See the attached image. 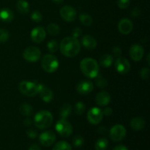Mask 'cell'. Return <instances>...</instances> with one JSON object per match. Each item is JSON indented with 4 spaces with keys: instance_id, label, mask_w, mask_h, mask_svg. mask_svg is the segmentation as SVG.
Here are the masks:
<instances>
[{
    "instance_id": "23",
    "label": "cell",
    "mask_w": 150,
    "mask_h": 150,
    "mask_svg": "<svg viewBox=\"0 0 150 150\" xmlns=\"http://www.w3.org/2000/svg\"><path fill=\"white\" fill-rule=\"evenodd\" d=\"M114 62V58L110 54H104L100 58V64L102 67H108L112 64Z\"/></svg>"
},
{
    "instance_id": "48",
    "label": "cell",
    "mask_w": 150,
    "mask_h": 150,
    "mask_svg": "<svg viewBox=\"0 0 150 150\" xmlns=\"http://www.w3.org/2000/svg\"><path fill=\"white\" fill-rule=\"evenodd\" d=\"M147 61H148V63L149 64V54H148V56H147Z\"/></svg>"
},
{
    "instance_id": "44",
    "label": "cell",
    "mask_w": 150,
    "mask_h": 150,
    "mask_svg": "<svg viewBox=\"0 0 150 150\" xmlns=\"http://www.w3.org/2000/svg\"><path fill=\"white\" fill-rule=\"evenodd\" d=\"M28 150H40V146H38V144H33L31 145L30 147L29 148Z\"/></svg>"
},
{
    "instance_id": "9",
    "label": "cell",
    "mask_w": 150,
    "mask_h": 150,
    "mask_svg": "<svg viewBox=\"0 0 150 150\" xmlns=\"http://www.w3.org/2000/svg\"><path fill=\"white\" fill-rule=\"evenodd\" d=\"M87 120L90 124L98 125L102 121L103 118V113L100 108L93 107L87 112Z\"/></svg>"
},
{
    "instance_id": "2",
    "label": "cell",
    "mask_w": 150,
    "mask_h": 150,
    "mask_svg": "<svg viewBox=\"0 0 150 150\" xmlns=\"http://www.w3.org/2000/svg\"><path fill=\"white\" fill-rule=\"evenodd\" d=\"M80 69L82 73L89 79H95L99 73L98 62L92 58H85L80 63Z\"/></svg>"
},
{
    "instance_id": "27",
    "label": "cell",
    "mask_w": 150,
    "mask_h": 150,
    "mask_svg": "<svg viewBox=\"0 0 150 150\" xmlns=\"http://www.w3.org/2000/svg\"><path fill=\"white\" fill-rule=\"evenodd\" d=\"M52 150H72V146L67 142L61 141L56 144Z\"/></svg>"
},
{
    "instance_id": "40",
    "label": "cell",
    "mask_w": 150,
    "mask_h": 150,
    "mask_svg": "<svg viewBox=\"0 0 150 150\" xmlns=\"http://www.w3.org/2000/svg\"><path fill=\"white\" fill-rule=\"evenodd\" d=\"M113 54H114V56L117 57H120L122 54V49L118 46H115L113 48Z\"/></svg>"
},
{
    "instance_id": "46",
    "label": "cell",
    "mask_w": 150,
    "mask_h": 150,
    "mask_svg": "<svg viewBox=\"0 0 150 150\" xmlns=\"http://www.w3.org/2000/svg\"><path fill=\"white\" fill-rule=\"evenodd\" d=\"M32 120L27 119V120H25L23 121V125L26 126V127H29V126H30L32 125Z\"/></svg>"
},
{
    "instance_id": "8",
    "label": "cell",
    "mask_w": 150,
    "mask_h": 150,
    "mask_svg": "<svg viewBox=\"0 0 150 150\" xmlns=\"http://www.w3.org/2000/svg\"><path fill=\"white\" fill-rule=\"evenodd\" d=\"M110 138L114 142H120L126 136V129L122 125H116L111 128L109 132Z\"/></svg>"
},
{
    "instance_id": "15",
    "label": "cell",
    "mask_w": 150,
    "mask_h": 150,
    "mask_svg": "<svg viewBox=\"0 0 150 150\" xmlns=\"http://www.w3.org/2000/svg\"><path fill=\"white\" fill-rule=\"evenodd\" d=\"M94 89V85L91 81L89 80H83L79 82V84L77 85L78 92L81 95H87L89 94Z\"/></svg>"
},
{
    "instance_id": "13",
    "label": "cell",
    "mask_w": 150,
    "mask_h": 150,
    "mask_svg": "<svg viewBox=\"0 0 150 150\" xmlns=\"http://www.w3.org/2000/svg\"><path fill=\"white\" fill-rule=\"evenodd\" d=\"M144 54V49L139 44H134L130 48V56L135 62H139L142 59Z\"/></svg>"
},
{
    "instance_id": "45",
    "label": "cell",
    "mask_w": 150,
    "mask_h": 150,
    "mask_svg": "<svg viewBox=\"0 0 150 150\" xmlns=\"http://www.w3.org/2000/svg\"><path fill=\"white\" fill-rule=\"evenodd\" d=\"M98 131L100 134H105L107 130L105 127H100L99 129H98Z\"/></svg>"
},
{
    "instance_id": "17",
    "label": "cell",
    "mask_w": 150,
    "mask_h": 150,
    "mask_svg": "<svg viewBox=\"0 0 150 150\" xmlns=\"http://www.w3.org/2000/svg\"><path fill=\"white\" fill-rule=\"evenodd\" d=\"M38 93H39L41 99L45 103L51 102L54 98V94H53L52 91L44 85L40 84V83H39Z\"/></svg>"
},
{
    "instance_id": "20",
    "label": "cell",
    "mask_w": 150,
    "mask_h": 150,
    "mask_svg": "<svg viewBox=\"0 0 150 150\" xmlns=\"http://www.w3.org/2000/svg\"><path fill=\"white\" fill-rule=\"evenodd\" d=\"M145 120L141 117H135L130 121V127L136 131H139L144 128Z\"/></svg>"
},
{
    "instance_id": "12",
    "label": "cell",
    "mask_w": 150,
    "mask_h": 150,
    "mask_svg": "<svg viewBox=\"0 0 150 150\" xmlns=\"http://www.w3.org/2000/svg\"><path fill=\"white\" fill-rule=\"evenodd\" d=\"M60 16L65 21L72 22L76 19L77 13L73 7L70 6H64L60 9Z\"/></svg>"
},
{
    "instance_id": "30",
    "label": "cell",
    "mask_w": 150,
    "mask_h": 150,
    "mask_svg": "<svg viewBox=\"0 0 150 150\" xmlns=\"http://www.w3.org/2000/svg\"><path fill=\"white\" fill-rule=\"evenodd\" d=\"M95 79V84H96L99 88H104L108 85L107 81L101 76L98 75Z\"/></svg>"
},
{
    "instance_id": "5",
    "label": "cell",
    "mask_w": 150,
    "mask_h": 150,
    "mask_svg": "<svg viewBox=\"0 0 150 150\" xmlns=\"http://www.w3.org/2000/svg\"><path fill=\"white\" fill-rule=\"evenodd\" d=\"M18 89L23 95L27 97H34L38 94L39 83L28 81H23L19 83Z\"/></svg>"
},
{
    "instance_id": "43",
    "label": "cell",
    "mask_w": 150,
    "mask_h": 150,
    "mask_svg": "<svg viewBox=\"0 0 150 150\" xmlns=\"http://www.w3.org/2000/svg\"><path fill=\"white\" fill-rule=\"evenodd\" d=\"M112 150H128L127 149V146H125V145H118V146H115Z\"/></svg>"
},
{
    "instance_id": "28",
    "label": "cell",
    "mask_w": 150,
    "mask_h": 150,
    "mask_svg": "<svg viewBox=\"0 0 150 150\" xmlns=\"http://www.w3.org/2000/svg\"><path fill=\"white\" fill-rule=\"evenodd\" d=\"M79 20L81 21V22L82 23V24H83L84 26H90L92 23V18L89 15L85 14V13H81L79 16Z\"/></svg>"
},
{
    "instance_id": "35",
    "label": "cell",
    "mask_w": 150,
    "mask_h": 150,
    "mask_svg": "<svg viewBox=\"0 0 150 150\" xmlns=\"http://www.w3.org/2000/svg\"><path fill=\"white\" fill-rule=\"evenodd\" d=\"M140 76L142 79L144 81H148L150 76V70L148 67H144L140 72Z\"/></svg>"
},
{
    "instance_id": "22",
    "label": "cell",
    "mask_w": 150,
    "mask_h": 150,
    "mask_svg": "<svg viewBox=\"0 0 150 150\" xmlns=\"http://www.w3.org/2000/svg\"><path fill=\"white\" fill-rule=\"evenodd\" d=\"M17 10L22 14H26L29 12V4L26 0H19L17 2Z\"/></svg>"
},
{
    "instance_id": "39",
    "label": "cell",
    "mask_w": 150,
    "mask_h": 150,
    "mask_svg": "<svg viewBox=\"0 0 150 150\" xmlns=\"http://www.w3.org/2000/svg\"><path fill=\"white\" fill-rule=\"evenodd\" d=\"M81 33H82V30L80 29V28L79 27L75 28V29L73 30V33H72V35H73V38H76V39H77L79 37H80V35H81Z\"/></svg>"
},
{
    "instance_id": "1",
    "label": "cell",
    "mask_w": 150,
    "mask_h": 150,
    "mask_svg": "<svg viewBox=\"0 0 150 150\" xmlns=\"http://www.w3.org/2000/svg\"><path fill=\"white\" fill-rule=\"evenodd\" d=\"M59 49L64 57L69 58L74 57L80 51V42L76 38L73 37H67L64 38L60 42Z\"/></svg>"
},
{
    "instance_id": "47",
    "label": "cell",
    "mask_w": 150,
    "mask_h": 150,
    "mask_svg": "<svg viewBox=\"0 0 150 150\" xmlns=\"http://www.w3.org/2000/svg\"><path fill=\"white\" fill-rule=\"evenodd\" d=\"M53 1H54V2L57 3V4H60V3L62 2V1H64V0H53Z\"/></svg>"
},
{
    "instance_id": "29",
    "label": "cell",
    "mask_w": 150,
    "mask_h": 150,
    "mask_svg": "<svg viewBox=\"0 0 150 150\" xmlns=\"http://www.w3.org/2000/svg\"><path fill=\"white\" fill-rule=\"evenodd\" d=\"M47 30H48V33L51 35H57L59 33V26L57 24L54 23H51L48 25L47 27Z\"/></svg>"
},
{
    "instance_id": "42",
    "label": "cell",
    "mask_w": 150,
    "mask_h": 150,
    "mask_svg": "<svg viewBox=\"0 0 150 150\" xmlns=\"http://www.w3.org/2000/svg\"><path fill=\"white\" fill-rule=\"evenodd\" d=\"M103 114L105 116H107V117H109L112 114V108H110V107H108V108H105L104 109V111H103Z\"/></svg>"
},
{
    "instance_id": "26",
    "label": "cell",
    "mask_w": 150,
    "mask_h": 150,
    "mask_svg": "<svg viewBox=\"0 0 150 150\" xmlns=\"http://www.w3.org/2000/svg\"><path fill=\"white\" fill-rule=\"evenodd\" d=\"M108 146V142L105 138L99 139L95 143V149L96 150H105Z\"/></svg>"
},
{
    "instance_id": "33",
    "label": "cell",
    "mask_w": 150,
    "mask_h": 150,
    "mask_svg": "<svg viewBox=\"0 0 150 150\" xmlns=\"http://www.w3.org/2000/svg\"><path fill=\"white\" fill-rule=\"evenodd\" d=\"M10 33L4 29H0V42H4L9 39Z\"/></svg>"
},
{
    "instance_id": "19",
    "label": "cell",
    "mask_w": 150,
    "mask_h": 150,
    "mask_svg": "<svg viewBox=\"0 0 150 150\" xmlns=\"http://www.w3.org/2000/svg\"><path fill=\"white\" fill-rule=\"evenodd\" d=\"M81 42L83 47L88 50H92L96 48L97 46V40L94 37L91 36V35H86L83 36Z\"/></svg>"
},
{
    "instance_id": "11",
    "label": "cell",
    "mask_w": 150,
    "mask_h": 150,
    "mask_svg": "<svg viewBox=\"0 0 150 150\" xmlns=\"http://www.w3.org/2000/svg\"><path fill=\"white\" fill-rule=\"evenodd\" d=\"M115 68L119 73L125 75L130 71V64L128 60L125 57H117L115 62Z\"/></svg>"
},
{
    "instance_id": "25",
    "label": "cell",
    "mask_w": 150,
    "mask_h": 150,
    "mask_svg": "<svg viewBox=\"0 0 150 150\" xmlns=\"http://www.w3.org/2000/svg\"><path fill=\"white\" fill-rule=\"evenodd\" d=\"M20 111L23 116L30 117L33 114V108L28 103H23L20 106Z\"/></svg>"
},
{
    "instance_id": "6",
    "label": "cell",
    "mask_w": 150,
    "mask_h": 150,
    "mask_svg": "<svg viewBox=\"0 0 150 150\" xmlns=\"http://www.w3.org/2000/svg\"><path fill=\"white\" fill-rule=\"evenodd\" d=\"M55 129L62 137H68L73 133V126L66 119H61L57 122Z\"/></svg>"
},
{
    "instance_id": "36",
    "label": "cell",
    "mask_w": 150,
    "mask_h": 150,
    "mask_svg": "<svg viewBox=\"0 0 150 150\" xmlns=\"http://www.w3.org/2000/svg\"><path fill=\"white\" fill-rule=\"evenodd\" d=\"M83 142H84V141H83V137L81 136H76V137L73 139V145H74L76 147L81 146L82 145H83Z\"/></svg>"
},
{
    "instance_id": "31",
    "label": "cell",
    "mask_w": 150,
    "mask_h": 150,
    "mask_svg": "<svg viewBox=\"0 0 150 150\" xmlns=\"http://www.w3.org/2000/svg\"><path fill=\"white\" fill-rule=\"evenodd\" d=\"M85 108H86V106H85L84 103L79 101V102L76 103V105H75V112L78 115H81L84 112Z\"/></svg>"
},
{
    "instance_id": "10",
    "label": "cell",
    "mask_w": 150,
    "mask_h": 150,
    "mask_svg": "<svg viewBox=\"0 0 150 150\" xmlns=\"http://www.w3.org/2000/svg\"><path fill=\"white\" fill-rule=\"evenodd\" d=\"M39 141L42 146L48 147L55 142L56 134L52 130H47L40 135Z\"/></svg>"
},
{
    "instance_id": "4",
    "label": "cell",
    "mask_w": 150,
    "mask_h": 150,
    "mask_svg": "<svg viewBox=\"0 0 150 150\" xmlns=\"http://www.w3.org/2000/svg\"><path fill=\"white\" fill-rule=\"evenodd\" d=\"M41 65L42 69L47 73H54L59 67V60L52 54H46L42 57Z\"/></svg>"
},
{
    "instance_id": "37",
    "label": "cell",
    "mask_w": 150,
    "mask_h": 150,
    "mask_svg": "<svg viewBox=\"0 0 150 150\" xmlns=\"http://www.w3.org/2000/svg\"><path fill=\"white\" fill-rule=\"evenodd\" d=\"M130 0H118L117 5L120 9H126L130 5Z\"/></svg>"
},
{
    "instance_id": "16",
    "label": "cell",
    "mask_w": 150,
    "mask_h": 150,
    "mask_svg": "<svg viewBox=\"0 0 150 150\" xmlns=\"http://www.w3.org/2000/svg\"><path fill=\"white\" fill-rule=\"evenodd\" d=\"M133 29V22L128 18H123L120 20L118 24V29L122 35H128Z\"/></svg>"
},
{
    "instance_id": "3",
    "label": "cell",
    "mask_w": 150,
    "mask_h": 150,
    "mask_svg": "<svg viewBox=\"0 0 150 150\" xmlns=\"http://www.w3.org/2000/svg\"><path fill=\"white\" fill-rule=\"evenodd\" d=\"M53 115L50 111L42 110L37 113L34 117V124L35 127L40 130L48 128L53 122Z\"/></svg>"
},
{
    "instance_id": "7",
    "label": "cell",
    "mask_w": 150,
    "mask_h": 150,
    "mask_svg": "<svg viewBox=\"0 0 150 150\" xmlns=\"http://www.w3.org/2000/svg\"><path fill=\"white\" fill-rule=\"evenodd\" d=\"M23 57L29 62H36L40 59V50L35 46H29L24 50Z\"/></svg>"
},
{
    "instance_id": "34",
    "label": "cell",
    "mask_w": 150,
    "mask_h": 150,
    "mask_svg": "<svg viewBox=\"0 0 150 150\" xmlns=\"http://www.w3.org/2000/svg\"><path fill=\"white\" fill-rule=\"evenodd\" d=\"M31 19H32V21H34L35 22H36V23H39V22H40L41 21H42V16L39 11L35 10V11H34L33 13H32V15H31Z\"/></svg>"
},
{
    "instance_id": "32",
    "label": "cell",
    "mask_w": 150,
    "mask_h": 150,
    "mask_svg": "<svg viewBox=\"0 0 150 150\" xmlns=\"http://www.w3.org/2000/svg\"><path fill=\"white\" fill-rule=\"evenodd\" d=\"M47 48L50 52L55 53L58 49V43H57V41L54 40H50L47 44Z\"/></svg>"
},
{
    "instance_id": "24",
    "label": "cell",
    "mask_w": 150,
    "mask_h": 150,
    "mask_svg": "<svg viewBox=\"0 0 150 150\" xmlns=\"http://www.w3.org/2000/svg\"><path fill=\"white\" fill-rule=\"evenodd\" d=\"M72 111V107L70 104H64L61 107L60 109V117L61 119H67L69 116L70 115Z\"/></svg>"
},
{
    "instance_id": "21",
    "label": "cell",
    "mask_w": 150,
    "mask_h": 150,
    "mask_svg": "<svg viewBox=\"0 0 150 150\" xmlns=\"http://www.w3.org/2000/svg\"><path fill=\"white\" fill-rule=\"evenodd\" d=\"M13 17H14V15L10 9L4 8L0 10V20L2 21L3 22L8 23V22L12 21Z\"/></svg>"
},
{
    "instance_id": "14",
    "label": "cell",
    "mask_w": 150,
    "mask_h": 150,
    "mask_svg": "<svg viewBox=\"0 0 150 150\" xmlns=\"http://www.w3.org/2000/svg\"><path fill=\"white\" fill-rule=\"evenodd\" d=\"M46 33L45 29L41 26L34 28L31 32V39L35 43H40L45 40Z\"/></svg>"
},
{
    "instance_id": "18",
    "label": "cell",
    "mask_w": 150,
    "mask_h": 150,
    "mask_svg": "<svg viewBox=\"0 0 150 150\" xmlns=\"http://www.w3.org/2000/svg\"><path fill=\"white\" fill-rule=\"evenodd\" d=\"M95 100H96L97 104L100 106H105L111 101V96L107 92L103 91L96 95Z\"/></svg>"
},
{
    "instance_id": "38",
    "label": "cell",
    "mask_w": 150,
    "mask_h": 150,
    "mask_svg": "<svg viewBox=\"0 0 150 150\" xmlns=\"http://www.w3.org/2000/svg\"><path fill=\"white\" fill-rule=\"evenodd\" d=\"M26 135L29 136L30 139H35L38 136V132L35 130H33V129H29V130L26 131Z\"/></svg>"
},
{
    "instance_id": "41",
    "label": "cell",
    "mask_w": 150,
    "mask_h": 150,
    "mask_svg": "<svg viewBox=\"0 0 150 150\" xmlns=\"http://www.w3.org/2000/svg\"><path fill=\"white\" fill-rule=\"evenodd\" d=\"M141 14V11H140V9L139 7H135L131 12V16L134 18H137L139 17Z\"/></svg>"
}]
</instances>
